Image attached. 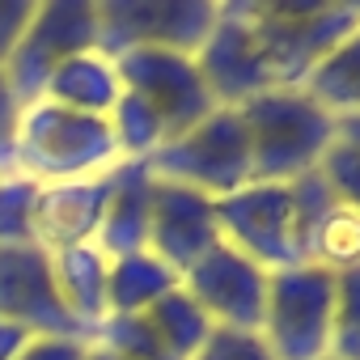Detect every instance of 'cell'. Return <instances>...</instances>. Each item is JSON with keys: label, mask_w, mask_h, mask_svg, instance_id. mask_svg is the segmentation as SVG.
Segmentation results:
<instances>
[{"label": "cell", "mask_w": 360, "mask_h": 360, "mask_svg": "<svg viewBox=\"0 0 360 360\" xmlns=\"http://www.w3.org/2000/svg\"><path fill=\"white\" fill-rule=\"evenodd\" d=\"M148 169H153V178L191 187L208 200H225V195L242 191L250 183V144H246L242 115L229 106H217L191 131L165 140L148 157Z\"/></svg>", "instance_id": "4"}, {"label": "cell", "mask_w": 360, "mask_h": 360, "mask_svg": "<svg viewBox=\"0 0 360 360\" xmlns=\"http://www.w3.org/2000/svg\"><path fill=\"white\" fill-rule=\"evenodd\" d=\"M144 322H148V330L157 335V343L169 352V360H191V356L204 347V339L217 330V326L208 322V314L187 297L183 284H178L174 292H165L157 305H148V309H144Z\"/></svg>", "instance_id": "21"}, {"label": "cell", "mask_w": 360, "mask_h": 360, "mask_svg": "<svg viewBox=\"0 0 360 360\" xmlns=\"http://www.w3.org/2000/svg\"><path fill=\"white\" fill-rule=\"evenodd\" d=\"M292 191H297V204L305 217V263H314L330 276L356 271L360 267V212L330 195L318 169L297 178Z\"/></svg>", "instance_id": "15"}, {"label": "cell", "mask_w": 360, "mask_h": 360, "mask_svg": "<svg viewBox=\"0 0 360 360\" xmlns=\"http://www.w3.org/2000/svg\"><path fill=\"white\" fill-rule=\"evenodd\" d=\"M250 144V183H297L335 144V115L305 89H271L238 106Z\"/></svg>", "instance_id": "2"}, {"label": "cell", "mask_w": 360, "mask_h": 360, "mask_svg": "<svg viewBox=\"0 0 360 360\" xmlns=\"http://www.w3.org/2000/svg\"><path fill=\"white\" fill-rule=\"evenodd\" d=\"M148 217H153V169L148 161H119L110 169V195L98 229V250L106 259H123L148 250Z\"/></svg>", "instance_id": "16"}, {"label": "cell", "mask_w": 360, "mask_h": 360, "mask_svg": "<svg viewBox=\"0 0 360 360\" xmlns=\"http://www.w3.org/2000/svg\"><path fill=\"white\" fill-rule=\"evenodd\" d=\"M0 318L22 326L26 335L85 339L56 292L51 255L39 246H0Z\"/></svg>", "instance_id": "12"}, {"label": "cell", "mask_w": 360, "mask_h": 360, "mask_svg": "<svg viewBox=\"0 0 360 360\" xmlns=\"http://www.w3.org/2000/svg\"><path fill=\"white\" fill-rule=\"evenodd\" d=\"M30 339H34V335H26L22 326H13V322L0 318V360H18V352H22Z\"/></svg>", "instance_id": "30"}, {"label": "cell", "mask_w": 360, "mask_h": 360, "mask_svg": "<svg viewBox=\"0 0 360 360\" xmlns=\"http://www.w3.org/2000/svg\"><path fill=\"white\" fill-rule=\"evenodd\" d=\"M178 284V271L165 267L157 255L148 250H136V255H123V259H110V280H106V305L110 314H144L148 305H157L165 292H174Z\"/></svg>", "instance_id": "19"}, {"label": "cell", "mask_w": 360, "mask_h": 360, "mask_svg": "<svg viewBox=\"0 0 360 360\" xmlns=\"http://www.w3.org/2000/svg\"><path fill=\"white\" fill-rule=\"evenodd\" d=\"M98 51H183L195 56L217 26V0H94Z\"/></svg>", "instance_id": "7"}, {"label": "cell", "mask_w": 360, "mask_h": 360, "mask_svg": "<svg viewBox=\"0 0 360 360\" xmlns=\"http://www.w3.org/2000/svg\"><path fill=\"white\" fill-rule=\"evenodd\" d=\"M195 68H200L212 102L217 106H229V110L246 106L259 94L280 89L276 85V72H271V64H267V56H263V47L255 39V30L242 22V13L233 9V0H229V5H221L212 34L195 51Z\"/></svg>", "instance_id": "11"}, {"label": "cell", "mask_w": 360, "mask_h": 360, "mask_svg": "<svg viewBox=\"0 0 360 360\" xmlns=\"http://www.w3.org/2000/svg\"><path fill=\"white\" fill-rule=\"evenodd\" d=\"M34 178L18 169L0 174V246H34Z\"/></svg>", "instance_id": "24"}, {"label": "cell", "mask_w": 360, "mask_h": 360, "mask_svg": "<svg viewBox=\"0 0 360 360\" xmlns=\"http://www.w3.org/2000/svg\"><path fill=\"white\" fill-rule=\"evenodd\" d=\"M255 30L276 85L301 89L309 72L360 26V5H297V0H233Z\"/></svg>", "instance_id": "3"}, {"label": "cell", "mask_w": 360, "mask_h": 360, "mask_svg": "<svg viewBox=\"0 0 360 360\" xmlns=\"http://www.w3.org/2000/svg\"><path fill=\"white\" fill-rule=\"evenodd\" d=\"M94 47H98L94 0H34V9L5 60V77L18 106L43 98L56 68H64L72 56Z\"/></svg>", "instance_id": "8"}, {"label": "cell", "mask_w": 360, "mask_h": 360, "mask_svg": "<svg viewBox=\"0 0 360 360\" xmlns=\"http://www.w3.org/2000/svg\"><path fill=\"white\" fill-rule=\"evenodd\" d=\"M89 339H60V335H34L18 360H85Z\"/></svg>", "instance_id": "29"}, {"label": "cell", "mask_w": 360, "mask_h": 360, "mask_svg": "<svg viewBox=\"0 0 360 360\" xmlns=\"http://www.w3.org/2000/svg\"><path fill=\"white\" fill-rule=\"evenodd\" d=\"M322 110H330L335 119L360 115V26L309 72V81L301 85Z\"/></svg>", "instance_id": "20"}, {"label": "cell", "mask_w": 360, "mask_h": 360, "mask_svg": "<svg viewBox=\"0 0 360 360\" xmlns=\"http://www.w3.org/2000/svg\"><path fill=\"white\" fill-rule=\"evenodd\" d=\"M89 343H98V347H106V352H115V356H123V360H169V352H165V347L157 343V335L148 330L144 314H110V318L94 330Z\"/></svg>", "instance_id": "25"}, {"label": "cell", "mask_w": 360, "mask_h": 360, "mask_svg": "<svg viewBox=\"0 0 360 360\" xmlns=\"http://www.w3.org/2000/svg\"><path fill=\"white\" fill-rule=\"evenodd\" d=\"M191 360H276L259 330H212Z\"/></svg>", "instance_id": "28"}, {"label": "cell", "mask_w": 360, "mask_h": 360, "mask_svg": "<svg viewBox=\"0 0 360 360\" xmlns=\"http://www.w3.org/2000/svg\"><path fill=\"white\" fill-rule=\"evenodd\" d=\"M30 9H34V0H0V174L13 169V127H18V110H22L9 89V77H5V60H9V47L18 43Z\"/></svg>", "instance_id": "22"}, {"label": "cell", "mask_w": 360, "mask_h": 360, "mask_svg": "<svg viewBox=\"0 0 360 360\" xmlns=\"http://www.w3.org/2000/svg\"><path fill=\"white\" fill-rule=\"evenodd\" d=\"M267 280L271 271L233 250L229 242H217L200 263L183 271L187 297L208 314L212 326L221 330H259L263 326V305H267Z\"/></svg>", "instance_id": "10"}, {"label": "cell", "mask_w": 360, "mask_h": 360, "mask_svg": "<svg viewBox=\"0 0 360 360\" xmlns=\"http://www.w3.org/2000/svg\"><path fill=\"white\" fill-rule=\"evenodd\" d=\"M217 229L221 242L267 271L305 263V221L292 183H246L242 191L217 200Z\"/></svg>", "instance_id": "6"}, {"label": "cell", "mask_w": 360, "mask_h": 360, "mask_svg": "<svg viewBox=\"0 0 360 360\" xmlns=\"http://www.w3.org/2000/svg\"><path fill=\"white\" fill-rule=\"evenodd\" d=\"M110 195V174L77 178V183H47L34 195V246L47 255L98 242L102 212Z\"/></svg>", "instance_id": "14"}, {"label": "cell", "mask_w": 360, "mask_h": 360, "mask_svg": "<svg viewBox=\"0 0 360 360\" xmlns=\"http://www.w3.org/2000/svg\"><path fill=\"white\" fill-rule=\"evenodd\" d=\"M326 360H360V267L339 276L335 297V326H330V352Z\"/></svg>", "instance_id": "26"}, {"label": "cell", "mask_w": 360, "mask_h": 360, "mask_svg": "<svg viewBox=\"0 0 360 360\" xmlns=\"http://www.w3.org/2000/svg\"><path fill=\"white\" fill-rule=\"evenodd\" d=\"M123 85H119V68L106 51H81L72 56L64 68H56V77L47 81L43 98L56 102V106H68V110H81V115H98V119H110L115 102H119Z\"/></svg>", "instance_id": "18"}, {"label": "cell", "mask_w": 360, "mask_h": 360, "mask_svg": "<svg viewBox=\"0 0 360 360\" xmlns=\"http://www.w3.org/2000/svg\"><path fill=\"white\" fill-rule=\"evenodd\" d=\"M221 242L217 229V200L165 183V178H153V217H148V255H157L165 267L183 271L191 263H200L212 246Z\"/></svg>", "instance_id": "13"}, {"label": "cell", "mask_w": 360, "mask_h": 360, "mask_svg": "<svg viewBox=\"0 0 360 360\" xmlns=\"http://www.w3.org/2000/svg\"><path fill=\"white\" fill-rule=\"evenodd\" d=\"M119 144L110 131V119L81 115L68 106H56L47 98H34L18 110L13 127V169L47 183H77L98 178L119 165Z\"/></svg>", "instance_id": "1"}, {"label": "cell", "mask_w": 360, "mask_h": 360, "mask_svg": "<svg viewBox=\"0 0 360 360\" xmlns=\"http://www.w3.org/2000/svg\"><path fill=\"white\" fill-rule=\"evenodd\" d=\"M318 174H322V183L330 187V195H335L339 204H347V208L360 212V153H356L352 144L335 140L330 153L322 157Z\"/></svg>", "instance_id": "27"}, {"label": "cell", "mask_w": 360, "mask_h": 360, "mask_svg": "<svg viewBox=\"0 0 360 360\" xmlns=\"http://www.w3.org/2000/svg\"><path fill=\"white\" fill-rule=\"evenodd\" d=\"M335 297H339V276L314 263L271 271L263 326H259L271 356L276 360H326L330 326H335Z\"/></svg>", "instance_id": "5"}, {"label": "cell", "mask_w": 360, "mask_h": 360, "mask_svg": "<svg viewBox=\"0 0 360 360\" xmlns=\"http://www.w3.org/2000/svg\"><path fill=\"white\" fill-rule=\"evenodd\" d=\"M85 360H123V356H115V352H106V347L89 343V347H85Z\"/></svg>", "instance_id": "32"}, {"label": "cell", "mask_w": 360, "mask_h": 360, "mask_svg": "<svg viewBox=\"0 0 360 360\" xmlns=\"http://www.w3.org/2000/svg\"><path fill=\"white\" fill-rule=\"evenodd\" d=\"M110 131H115V144H119V157L123 161H148L165 144V127L153 115V106L140 102L127 89L119 94V102L110 110Z\"/></svg>", "instance_id": "23"}, {"label": "cell", "mask_w": 360, "mask_h": 360, "mask_svg": "<svg viewBox=\"0 0 360 360\" xmlns=\"http://www.w3.org/2000/svg\"><path fill=\"white\" fill-rule=\"evenodd\" d=\"M335 140L352 144L360 153V115H347V119H335Z\"/></svg>", "instance_id": "31"}, {"label": "cell", "mask_w": 360, "mask_h": 360, "mask_svg": "<svg viewBox=\"0 0 360 360\" xmlns=\"http://www.w3.org/2000/svg\"><path fill=\"white\" fill-rule=\"evenodd\" d=\"M115 68H119V85L153 106V115L165 127V140L191 131L195 123H204L217 110V102H212L200 68H195V56L127 51V56H115Z\"/></svg>", "instance_id": "9"}, {"label": "cell", "mask_w": 360, "mask_h": 360, "mask_svg": "<svg viewBox=\"0 0 360 360\" xmlns=\"http://www.w3.org/2000/svg\"><path fill=\"white\" fill-rule=\"evenodd\" d=\"M51 280H56V292H60L68 318L85 330V339H94V330L110 318V305H106L110 259L94 242L60 250V255H51Z\"/></svg>", "instance_id": "17"}]
</instances>
